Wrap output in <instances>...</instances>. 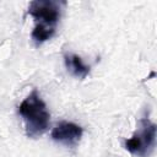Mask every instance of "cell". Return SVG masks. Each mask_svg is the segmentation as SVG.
Segmentation results:
<instances>
[{"mask_svg":"<svg viewBox=\"0 0 157 157\" xmlns=\"http://www.w3.org/2000/svg\"><path fill=\"white\" fill-rule=\"evenodd\" d=\"M18 113L25 121L26 134L28 137L36 139L47 131L50 114L37 90H33L22 101L18 107Z\"/></svg>","mask_w":157,"mask_h":157,"instance_id":"1","label":"cell"},{"mask_svg":"<svg viewBox=\"0 0 157 157\" xmlns=\"http://www.w3.org/2000/svg\"><path fill=\"white\" fill-rule=\"evenodd\" d=\"M156 124L148 118H142L139 121V128L134 135L125 141V148L136 156H148L156 145Z\"/></svg>","mask_w":157,"mask_h":157,"instance_id":"2","label":"cell"},{"mask_svg":"<svg viewBox=\"0 0 157 157\" xmlns=\"http://www.w3.org/2000/svg\"><path fill=\"white\" fill-rule=\"evenodd\" d=\"M60 10L61 2L53 0H34L28 6V13L36 20V25L54 29L60 18Z\"/></svg>","mask_w":157,"mask_h":157,"instance_id":"3","label":"cell"},{"mask_svg":"<svg viewBox=\"0 0 157 157\" xmlns=\"http://www.w3.org/2000/svg\"><path fill=\"white\" fill-rule=\"evenodd\" d=\"M83 130L80 125L71 121H61L52 131V139L54 141L72 146L76 145L82 137Z\"/></svg>","mask_w":157,"mask_h":157,"instance_id":"4","label":"cell"},{"mask_svg":"<svg viewBox=\"0 0 157 157\" xmlns=\"http://www.w3.org/2000/svg\"><path fill=\"white\" fill-rule=\"evenodd\" d=\"M64 60H65V65H66V69L76 77L78 78H85L88 74H90V66L86 65L83 63V60L81 59V56L76 55V54H65L64 56Z\"/></svg>","mask_w":157,"mask_h":157,"instance_id":"5","label":"cell"},{"mask_svg":"<svg viewBox=\"0 0 157 157\" xmlns=\"http://www.w3.org/2000/svg\"><path fill=\"white\" fill-rule=\"evenodd\" d=\"M54 33H55L54 28H49V27H45L42 25H36L31 36L36 43H43V42L50 39L54 36Z\"/></svg>","mask_w":157,"mask_h":157,"instance_id":"6","label":"cell"}]
</instances>
